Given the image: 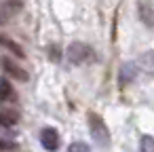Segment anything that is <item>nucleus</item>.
<instances>
[{"instance_id":"7ed1b4c3","label":"nucleus","mask_w":154,"mask_h":152,"mask_svg":"<svg viewBox=\"0 0 154 152\" xmlns=\"http://www.w3.org/2000/svg\"><path fill=\"white\" fill-rule=\"evenodd\" d=\"M2 68H5V72H7L11 78H15V80H21V82H28V80H30V74H28L21 66H17L13 59H9V57H2Z\"/></svg>"},{"instance_id":"f257e3e1","label":"nucleus","mask_w":154,"mask_h":152,"mask_svg":"<svg viewBox=\"0 0 154 152\" xmlns=\"http://www.w3.org/2000/svg\"><path fill=\"white\" fill-rule=\"evenodd\" d=\"M89 129H91V137H93L99 146H108V144H110L108 127H106V123L101 120L99 114H95V112L89 114Z\"/></svg>"},{"instance_id":"9b49d317","label":"nucleus","mask_w":154,"mask_h":152,"mask_svg":"<svg viewBox=\"0 0 154 152\" xmlns=\"http://www.w3.org/2000/svg\"><path fill=\"white\" fill-rule=\"evenodd\" d=\"M15 148H17V144H15V141L0 139V150H2V152H5V150H15Z\"/></svg>"},{"instance_id":"20e7f679","label":"nucleus","mask_w":154,"mask_h":152,"mask_svg":"<svg viewBox=\"0 0 154 152\" xmlns=\"http://www.w3.org/2000/svg\"><path fill=\"white\" fill-rule=\"evenodd\" d=\"M40 144H42L45 150L55 152V150L59 148V133H57L55 129H51V127L42 129V131H40Z\"/></svg>"},{"instance_id":"9d476101","label":"nucleus","mask_w":154,"mask_h":152,"mask_svg":"<svg viewBox=\"0 0 154 152\" xmlns=\"http://www.w3.org/2000/svg\"><path fill=\"white\" fill-rule=\"evenodd\" d=\"M68 152H91V150H89L87 144H82V141H74V144H70Z\"/></svg>"},{"instance_id":"1a4fd4ad","label":"nucleus","mask_w":154,"mask_h":152,"mask_svg":"<svg viewBox=\"0 0 154 152\" xmlns=\"http://www.w3.org/2000/svg\"><path fill=\"white\" fill-rule=\"evenodd\" d=\"M141 152H154V139H152V135H143L141 137Z\"/></svg>"},{"instance_id":"423d86ee","label":"nucleus","mask_w":154,"mask_h":152,"mask_svg":"<svg viewBox=\"0 0 154 152\" xmlns=\"http://www.w3.org/2000/svg\"><path fill=\"white\" fill-rule=\"evenodd\" d=\"M15 99V91L11 87V82L7 78L0 80V101H13Z\"/></svg>"},{"instance_id":"f8f14e48","label":"nucleus","mask_w":154,"mask_h":152,"mask_svg":"<svg viewBox=\"0 0 154 152\" xmlns=\"http://www.w3.org/2000/svg\"><path fill=\"white\" fill-rule=\"evenodd\" d=\"M141 17H143V21H146L148 26H152V19H150V9H148V7H143V5H141Z\"/></svg>"},{"instance_id":"0eeeda50","label":"nucleus","mask_w":154,"mask_h":152,"mask_svg":"<svg viewBox=\"0 0 154 152\" xmlns=\"http://www.w3.org/2000/svg\"><path fill=\"white\" fill-rule=\"evenodd\" d=\"M15 125H17V114H13V112H0V129L15 127Z\"/></svg>"},{"instance_id":"6e6552de","label":"nucleus","mask_w":154,"mask_h":152,"mask_svg":"<svg viewBox=\"0 0 154 152\" xmlns=\"http://www.w3.org/2000/svg\"><path fill=\"white\" fill-rule=\"evenodd\" d=\"M0 45L9 47V49H11V51H13V53H15L17 57H23V49H21V47H19L17 42H13L11 38H5V36H0Z\"/></svg>"},{"instance_id":"f03ea898","label":"nucleus","mask_w":154,"mask_h":152,"mask_svg":"<svg viewBox=\"0 0 154 152\" xmlns=\"http://www.w3.org/2000/svg\"><path fill=\"white\" fill-rule=\"evenodd\" d=\"M68 59L74 66H82V64H87V61L93 59V51L85 42H72L68 47Z\"/></svg>"},{"instance_id":"39448f33","label":"nucleus","mask_w":154,"mask_h":152,"mask_svg":"<svg viewBox=\"0 0 154 152\" xmlns=\"http://www.w3.org/2000/svg\"><path fill=\"white\" fill-rule=\"evenodd\" d=\"M135 76H137V66L135 64L127 61V64L120 66V85H129Z\"/></svg>"}]
</instances>
